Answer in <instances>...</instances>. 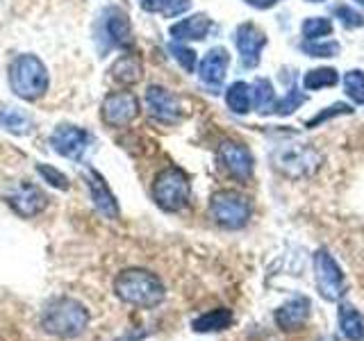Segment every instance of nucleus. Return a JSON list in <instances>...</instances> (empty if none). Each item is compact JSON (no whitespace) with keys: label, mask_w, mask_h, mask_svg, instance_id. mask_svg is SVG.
<instances>
[{"label":"nucleus","mask_w":364,"mask_h":341,"mask_svg":"<svg viewBox=\"0 0 364 341\" xmlns=\"http://www.w3.org/2000/svg\"><path fill=\"white\" fill-rule=\"evenodd\" d=\"M339 330L348 341H364V316L348 303H339Z\"/></svg>","instance_id":"nucleus-20"},{"label":"nucleus","mask_w":364,"mask_h":341,"mask_svg":"<svg viewBox=\"0 0 364 341\" xmlns=\"http://www.w3.org/2000/svg\"><path fill=\"white\" fill-rule=\"evenodd\" d=\"M221 166L228 170V175H232L239 182H248V178L253 175L255 159L250 155V151L239 141H221L219 151H216Z\"/></svg>","instance_id":"nucleus-11"},{"label":"nucleus","mask_w":364,"mask_h":341,"mask_svg":"<svg viewBox=\"0 0 364 341\" xmlns=\"http://www.w3.org/2000/svg\"><path fill=\"white\" fill-rule=\"evenodd\" d=\"M250 89H253V102L259 114H267L276 107V91H273V85L267 77H257Z\"/></svg>","instance_id":"nucleus-25"},{"label":"nucleus","mask_w":364,"mask_h":341,"mask_svg":"<svg viewBox=\"0 0 364 341\" xmlns=\"http://www.w3.org/2000/svg\"><path fill=\"white\" fill-rule=\"evenodd\" d=\"M212 30V18L208 14H191L168 28V34L173 41H203Z\"/></svg>","instance_id":"nucleus-17"},{"label":"nucleus","mask_w":364,"mask_h":341,"mask_svg":"<svg viewBox=\"0 0 364 341\" xmlns=\"http://www.w3.org/2000/svg\"><path fill=\"white\" fill-rule=\"evenodd\" d=\"M3 196H5L9 207L14 210L18 216H23V219H32V216L41 214L46 207L43 191L37 185H32V182H26V180L5 187Z\"/></svg>","instance_id":"nucleus-9"},{"label":"nucleus","mask_w":364,"mask_h":341,"mask_svg":"<svg viewBox=\"0 0 364 341\" xmlns=\"http://www.w3.org/2000/svg\"><path fill=\"white\" fill-rule=\"evenodd\" d=\"M303 53H307L310 57H335L339 55V43L337 41H305L301 43Z\"/></svg>","instance_id":"nucleus-30"},{"label":"nucleus","mask_w":364,"mask_h":341,"mask_svg":"<svg viewBox=\"0 0 364 341\" xmlns=\"http://www.w3.org/2000/svg\"><path fill=\"white\" fill-rule=\"evenodd\" d=\"M305 102H307V96L301 94V91L296 89V87H291L287 94H284V98L280 102H276L273 112H276L278 117H289V114H294L296 109H301Z\"/></svg>","instance_id":"nucleus-27"},{"label":"nucleus","mask_w":364,"mask_h":341,"mask_svg":"<svg viewBox=\"0 0 364 341\" xmlns=\"http://www.w3.org/2000/svg\"><path fill=\"white\" fill-rule=\"evenodd\" d=\"M350 105H346V102H335V105H330L326 109H321L318 114H314V117L305 123V128H316V125H321L330 119H335V117H341V114H350Z\"/></svg>","instance_id":"nucleus-31"},{"label":"nucleus","mask_w":364,"mask_h":341,"mask_svg":"<svg viewBox=\"0 0 364 341\" xmlns=\"http://www.w3.org/2000/svg\"><path fill=\"white\" fill-rule=\"evenodd\" d=\"M9 87L23 100H37L48 91V68L37 55H18L9 64Z\"/></svg>","instance_id":"nucleus-2"},{"label":"nucleus","mask_w":364,"mask_h":341,"mask_svg":"<svg viewBox=\"0 0 364 341\" xmlns=\"http://www.w3.org/2000/svg\"><path fill=\"white\" fill-rule=\"evenodd\" d=\"M87 323H89V312L85 310V305H80L73 298H57L41 314V325L46 332L66 339L85 332Z\"/></svg>","instance_id":"nucleus-3"},{"label":"nucleus","mask_w":364,"mask_h":341,"mask_svg":"<svg viewBox=\"0 0 364 341\" xmlns=\"http://www.w3.org/2000/svg\"><path fill=\"white\" fill-rule=\"evenodd\" d=\"M344 91L353 102L364 105V71H348L344 75Z\"/></svg>","instance_id":"nucleus-28"},{"label":"nucleus","mask_w":364,"mask_h":341,"mask_svg":"<svg viewBox=\"0 0 364 341\" xmlns=\"http://www.w3.org/2000/svg\"><path fill=\"white\" fill-rule=\"evenodd\" d=\"M335 16L339 18V23L344 28H364V16L358 9H353L350 5H335Z\"/></svg>","instance_id":"nucleus-32"},{"label":"nucleus","mask_w":364,"mask_h":341,"mask_svg":"<svg viewBox=\"0 0 364 341\" xmlns=\"http://www.w3.org/2000/svg\"><path fill=\"white\" fill-rule=\"evenodd\" d=\"M85 180H87V187L91 191V200H94L96 210L105 216V219H117L119 205H117V198H114V193L105 182V178H102L98 170L89 168L85 173Z\"/></svg>","instance_id":"nucleus-15"},{"label":"nucleus","mask_w":364,"mask_h":341,"mask_svg":"<svg viewBox=\"0 0 364 341\" xmlns=\"http://www.w3.org/2000/svg\"><path fill=\"white\" fill-rule=\"evenodd\" d=\"M335 85H339V73L330 66L312 68V71H307L303 77V87L307 91H316V89H326V87H335Z\"/></svg>","instance_id":"nucleus-24"},{"label":"nucleus","mask_w":364,"mask_h":341,"mask_svg":"<svg viewBox=\"0 0 364 341\" xmlns=\"http://www.w3.org/2000/svg\"><path fill=\"white\" fill-rule=\"evenodd\" d=\"M146 109L148 114L164 125H173L182 119V105L173 91L159 85H151L146 89Z\"/></svg>","instance_id":"nucleus-12"},{"label":"nucleus","mask_w":364,"mask_h":341,"mask_svg":"<svg viewBox=\"0 0 364 341\" xmlns=\"http://www.w3.org/2000/svg\"><path fill=\"white\" fill-rule=\"evenodd\" d=\"M191 198L189 175L178 166L162 168L153 180V200L164 212H180Z\"/></svg>","instance_id":"nucleus-4"},{"label":"nucleus","mask_w":364,"mask_h":341,"mask_svg":"<svg viewBox=\"0 0 364 341\" xmlns=\"http://www.w3.org/2000/svg\"><path fill=\"white\" fill-rule=\"evenodd\" d=\"M235 43H237L239 55H242V66L255 68L259 64L262 50H264V45H267V34L262 32L255 23H242L235 32Z\"/></svg>","instance_id":"nucleus-13"},{"label":"nucleus","mask_w":364,"mask_h":341,"mask_svg":"<svg viewBox=\"0 0 364 341\" xmlns=\"http://www.w3.org/2000/svg\"><path fill=\"white\" fill-rule=\"evenodd\" d=\"M271 162L282 175L299 180L305 175H312L321 166L323 157L310 144H282L273 151Z\"/></svg>","instance_id":"nucleus-5"},{"label":"nucleus","mask_w":364,"mask_h":341,"mask_svg":"<svg viewBox=\"0 0 364 341\" xmlns=\"http://www.w3.org/2000/svg\"><path fill=\"white\" fill-rule=\"evenodd\" d=\"M314 278H316L318 293H321L328 303H339L344 298L346 278L335 261V257L323 248L314 253Z\"/></svg>","instance_id":"nucleus-7"},{"label":"nucleus","mask_w":364,"mask_h":341,"mask_svg":"<svg viewBox=\"0 0 364 341\" xmlns=\"http://www.w3.org/2000/svg\"><path fill=\"white\" fill-rule=\"evenodd\" d=\"M114 291L117 296L128 305L134 307H157L164 301V284L159 280L155 273L144 271V269H128L123 271L121 276L114 280Z\"/></svg>","instance_id":"nucleus-1"},{"label":"nucleus","mask_w":364,"mask_h":341,"mask_svg":"<svg viewBox=\"0 0 364 341\" xmlns=\"http://www.w3.org/2000/svg\"><path fill=\"white\" fill-rule=\"evenodd\" d=\"M105 32L109 37V43L117 48H130L132 45V23L128 14L121 7H107L105 9Z\"/></svg>","instance_id":"nucleus-18"},{"label":"nucleus","mask_w":364,"mask_h":341,"mask_svg":"<svg viewBox=\"0 0 364 341\" xmlns=\"http://www.w3.org/2000/svg\"><path fill=\"white\" fill-rule=\"evenodd\" d=\"M166 5H168V0H141V7L146 11H151V14H155V11H164Z\"/></svg>","instance_id":"nucleus-35"},{"label":"nucleus","mask_w":364,"mask_h":341,"mask_svg":"<svg viewBox=\"0 0 364 341\" xmlns=\"http://www.w3.org/2000/svg\"><path fill=\"white\" fill-rule=\"evenodd\" d=\"M109 73L119 85L130 87V85H136L144 77V64L136 55L128 53V55H121L119 60L112 64Z\"/></svg>","instance_id":"nucleus-19"},{"label":"nucleus","mask_w":364,"mask_h":341,"mask_svg":"<svg viewBox=\"0 0 364 341\" xmlns=\"http://www.w3.org/2000/svg\"><path fill=\"white\" fill-rule=\"evenodd\" d=\"M168 53L173 55V60L185 68L187 73H193V68H196V53L191 48H187V45L180 41H173L168 45Z\"/></svg>","instance_id":"nucleus-29"},{"label":"nucleus","mask_w":364,"mask_h":341,"mask_svg":"<svg viewBox=\"0 0 364 341\" xmlns=\"http://www.w3.org/2000/svg\"><path fill=\"white\" fill-rule=\"evenodd\" d=\"M225 105L235 114H248L253 105V89L246 82H232L225 91Z\"/></svg>","instance_id":"nucleus-22"},{"label":"nucleus","mask_w":364,"mask_h":341,"mask_svg":"<svg viewBox=\"0 0 364 341\" xmlns=\"http://www.w3.org/2000/svg\"><path fill=\"white\" fill-rule=\"evenodd\" d=\"M230 323H232V312L225 310V307H219V310L205 312L198 318H193L191 328L196 332H219V330L230 328Z\"/></svg>","instance_id":"nucleus-21"},{"label":"nucleus","mask_w":364,"mask_h":341,"mask_svg":"<svg viewBox=\"0 0 364 341\" xmlns=\"http://www.w3.org/2000/svg\"><path fill=\"white\" fill-rule=\"evenodd\" d=\"M301 32L307 41H318L333 34V21L326 16H310L301 23Z\"/></svg>","instance_id":"nucleus-26"},{"label":"nucleus","mask_w":364,"mask_h":341,"mask_svg":"<svg viewBox=\"0 0 364 341\" xmlns=\"http://www.w3.org/2000/svg\"><path fill=\"white\" fill-rule=\"evenodd\" d=\"M307 3H323V0H307Z\"/></svg>","instance_id":"nucleus-37"},{"label":"nucleus","mask_w":364,"mask_h":341,"mask_svg":"<svg viewBox=\"0 0 364 341\" xmlns=\"http://www.w3.org/2000/svg\"><path fill=\"white\" fill-rule=\"evenodd\" d=\"M0 128L11 134H28L32 130V121L14 107H0Z\"/></svg>","instance_id":"nucleus-23"},{"label":"nucleus","mask_w":364,"mask_h":341,"mask_svg":"<svg viewBox=\"0 0 364 341\" xmlns=\"http://www.w3.org/2000/svg\"><path fill=\"white\" fill-rule=\"evenodd\" d=\"M191 7V0H168V5L164 7L162 14L166 18H173V16H180V14H185V11Z\"/></svg>","instance_id":"nucleus-34"},{"label":"nucleus","mask_w":364,"mask_h":341,"mask_svg":"<svg viewBox=\"0 0 364 341\" xmlns=\"http://www.w3.org/2000/svg\"><path fill=\"white\" fill-rule=\"evenodd\" d=\"M355 3H358V5H362V7H364V0H355Z\"/></svg>","instance_id":"nucleus-38"},{"label":"nucleus","mask_w":364,"mask_h":341,"mask_svg":"<svg viewBox=\"0 0 364 341\" xmlns=\"http://www.w3.org/2000/svg\"><path fill=\"white\" fill-rule=\"evenodd\" d=\"M37 173L43 178V182H48V185L55 187V189H62V191L68 189V178L62 173L60 168H55L50 164H39L37 166Z\"/></svg>","instance_id":"nucleus-33"},{"label":"nucleus","mask_w":364,"mask_h":341,"mask_svg":"<svg viewBox=\"0 0 364 341\" xmlns=\"http://www.w3.org/2000/svg\"><path fill=\"white\" fill-rule=\"evenodd\" d=\"M244 3H248L250 7H255V9H271L273 5H278L280 0H244Z\"/></svg>","instance_id":"nucleus-36"},{"label":"nucleus","mask_w":364,"mask_h":341,"mask_svg":"<svg viewBox=\"0 0 364 341\" xmlns=\"http://www.w3.org/2000/svg\"><path fill=\"white\" fill-rule=\"evenodd\" d=\"M91 144H94V136L87 130L77 128V125H57L50 134L53 151L66 159H75V162L85 157Z\"/></svg>","instance_id":"nucleus-10"},{"label":"nucleus","mask_w":364,"mask_h":341,"mask_svg":"<svg viewBox=\"0 0 364 341\" xmlns=\"http://www.w3.org/2000/svg\"><path fill=\"white\" fill-rule=\"evenodd\" d=\"M228 66H230V53H228L225 48H221V45L210 48L208 53H205L203 62L198 66L200 82L208 85V87H219L225 80Z\"/></svg>","instance_id":"nucleus-16"},{"label":"nucleus","mask_w":364,"mask_h":341,"mask_svg":"<svg viewBox=\"0 0 364 341\" xmlns=\"http://www.w3.org/2000/svg\"><path fill=\"white\" fill-rule=\"evenodd\" d=\"M100 117L109 128H125L139 117V98L132 91H112L102 100Z\"/></svg>","instance_id":"nucleus-8"},{"label":"nucleus","mask_w":364,"mask_h":341,"mask_svg":"<svg viewBox=\"0 0 364 341\" xmlns=\"http://www.w3.org/2000/svg\"><path fill=\"white\" fill-rule=\"evenodd\" d=\"M210 212L225 230H239L250 219V200L235 189H221L210 198Z\"/></svg>","instance_id":"nucleus-6"},{"label":"nucleus","mask_w":364,"mask_h":341,"mask_svg":"<svg viewBox=\"0 0 364 341\" xmlns=\"http://www.w3.org/2000/svg\"><path fill=\"white\" fill-rule=\"evenodd\" d=\"M310 314H312L310 298L307 296H294V298L278 307L273 318H276V325L282 332H296V330H301L307 323Z\"/></svg>","instance_id":"nucleus-14"}]
</instances>
